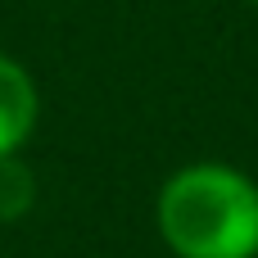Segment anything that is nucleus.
I'll use <instances>...</instances> for the list:
<instances>
[{
	"label": "nucleus",
	"mask_w": 258,
	"mask_h": 258,
	"mask_svg": "<svg viewBox=\"0 0 258 258\" xmlns=\"http://www.w3.org/2000/svg\"><path fill=\"white\" fill-rule=\"evenodd\" d=\"M154 222L177 258H258V181L231 163H186L159 186Z\"/></svg>",
	"instance_id": "obj_1"
},
{
	"label": "nucleus",
	"mask_w": 258,
	"mask_h": 258,
	"mask_svg": "<svg viewBox=\"0 0 258 258\" xmlns=\"http://www.w3.org/2000/svg\"><path fill=\"white\" fill-rule=\"evenodd\" d=\"M41 122V91L32 73L0 50V159L18 154Z\"/></svg>",
	"instance_id": "obj_2"
},
{
	"label": "nucleus",
	"mask_w": 258,
	"mask_h": 258,
	"mask_svg": "<svg viewBox=\"0 0 258 258\" xmlns=\"http://www.w3.org/2000/svg\"><path fill=\"white\" fill-rule=\"evenodd\" d=\"M32 195H36V186H32V172L18 163V154L0 159V218H18V213H27Z\"/></svg>",
	"instance_id": "obj_3"
},
{
	"label": "nucleus",
	"mask_w": 258,
	"mask_h": 258,
	"mask_svg": "<svg viewBox=\"0 0 258 258\" xmlns=\"http://www.w3.org/2000/svg\"><path fill=\"white\" fill-rule=\"evenodd\" d=\"M249 5H258V0H249Z\"/></svg>",
	"instance_id": "obj_4"
}]
</instances>
